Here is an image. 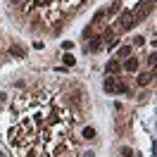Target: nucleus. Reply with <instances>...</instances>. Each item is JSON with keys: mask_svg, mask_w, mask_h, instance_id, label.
<instances>
[{"mask_svg": "<svg viewBox=\"0 0 157 157\" xmlns=\"http://www.w3.org/2000/svg\"><path fill=\"white\" fill-rule=\"evenodd\" d=\"M121 69L124 71H128V74H133V71H138V59L136 57H128L124 64H121Z\"/></svg>", "mask_w": 157, "mask_h": 157, "instance_id": "nucleus-1", "label": "nucleus"}, {"mask_svg": "<svg viewBox=\"0 0 157 157\" xmlns=\"http://www.w3.org/2000/svg\"><path fill=\"white\" fill-rule=\"evenodd\" d=\"M100 48H102V38L95 36V38H90V43L86 45V52H98Z\"/></svg>", "mask_w": 157, "mask_h": 157, "instance_id": "nucleus-2", "label": "nucleus"}, {"mask_svg": "<svg viewBox=\"0 0 157 157\" xmlns=\"http://www.w3.org/2000/svg\"><path fill=\"white\" fill-rule=\"evenodd\" d=\"M133 24H136L133 14H131V12H124V14H121V29H131Z\"/></svg>", "mask_w": 157, "mask_h": 157, "instance_id": "nucleus-3", "label": "nucleus"}, {"mask_svg": "<svg viewBox=\"0 0 157 157\" xmlns=\"http://www.w3.org/2000/svg\"><path fill=\"white\" fill-rule=\"evenodd\" d=\"M105 71H107V74H119V71H121V64H119L117 59H109L107 64H105Z\"/></svg>", "mask_w": 157, "mask_h": 157, "instance_id": "nucleus-4", "label": "nucleus"}, {"mask_svg": "<svg viewBox=\"0 0 157 157\" xmlns=\"http://www.w3.org/2000/svg\"><path fill=\"white\" fill-rule=\"evenodd\" d=\"M95 136H98V131H95L93 126H86L83 131H81V138H83V140H93Z\"/></svg>", "mask_w": 157, "mask_h": 157, "instance_id": "nucleus-5", "label": "nucleus"}, {"mask_svg": "<svg viewBox=\"0 0 157 157\" xmlns=\"http://www.w3.org/2000/svg\"><path fill=\"white\" fill-rule=\"evenodd\" d=\"M114 83H117V78H114V76H107L105 81H102V88L107 90V93H114Z\"/></svg>", "mask_w": 157, "mask_h": 157, "instance_id": "nucleus-6", "label": "nucleus"}, {"mask_svg": "<svg viewBox=\"0 0 157 157\" xmlns=\"http://www.w3.org/2000/svg\"><path fill=\"white\" fill-rule=\"evenodd\" d=\"M152 76H155V71H150V74H140V76H138V86H147V83L152 81Z\"/></svg>", "mask_w": 157, "mask_h": 157, "instance_id": "nucleus-7", "label": "nucleus"}, {"mask_svg": "<svg viewBox=\"0 0 157 157\" xmlns=\"http://www.w3.org/2000/svg\"><path fill=\"white\" fill-rule=\"evenodd\" d=\"M10 55H14V57H24V55H26V50L21 48V45H12V48H10Z\"/></svg>", "mask_w": 157, "mask_h": 157, "instance_id": "nucleus-8", "label": "nucleus"}, {"mask_svg": "<svg viewBox=\"0 0 157 157\" xmlns=\"http://www.w3.org/2000/svg\"><path fill=\"white\" fill-rule=\"evenodd\" d=\"M121 59H126V57H131V45H121L119 48V52H117Z\"/></svg>", "mask_w": 157, "mask_h": 157, "instance_id": "nucleus-9", "label": "nucleus"}, {"mask_svg": "<svg viewBox=\"0 0 157 157\" xmlns=\"http://www.w3.org/2000/svg\"><path fill=\"white\" fill-rule=\"evenodd\" d=\"M105 14H107V10H98V12H95V14H93V21H90V24H100Z\"/></svg>", "mask_w": 157, "mask_h": 157, "instance_id": "nucleus-10", "label": "nucleus"}, {"mask_svg": "<svg viewBox=\"0 0 157 157\" xmlns=\"http://www.w3.org/2000/svg\"><path fill=\"white\" fill-rule=\"evenodd\" d=\"M114 93H128V86L124 81H117V83H114Z\"/></svg>", "mask_w": 157, "mask_h": 157, "instance_id": "nucleus-11", "label": "nucleus"}, {"mask_svg": "<svg viewBox=\"0 0 157 157\" xmlns=\"http://www.w3.org/2000/svg\"><path fill=\"white\" fill-rule=\"evenodd\" d=\"M62 62H64V67H74V64H76V59L71 57L69 52H67V55H64V57H62Z\"/></svg>", "mask_w": 157, "mask_h": 157, "instance_id": "nucleus-12", "label": "nucleus"}, {"mask_svg": "<svg viewBox=\"0 0 157 157\" xmlns=\"http://www.w3.org/2000/svg\"><path fill=\"white\" fill-rule=\"evenodd\" d=\"M62 48H64V50H71V48H74V40H62Z\"/></svg>", "mask_w": 157, "mask_h": 157, "instance_id": "nucleus-13", "label": "nucleus"}, {"mask_svg": "<svg viewBox=\"0 0 157 157\" xmlns=\"http://www.w3.org/2000/svg\"><path fill=\"white\" fill-rule=\"evenodd\" d=\"M131 155H133L131 147H121V157H131Z\"/></svg>", "mask_w": 157, "mask_h": 157, "instance_id": "nucleus-14", "label": "nucleus"}, {"mask_svg": "<svg viewBox=\"0 0 157 157\" xmlns=\"http://www.w3.org/2000/svg\"><path fill=\"white\" fill-rule=\"evenodd\" d=\"M143 43H145V38H143V36H136V38H133V45H143Z\"/></svg>", "mask_w": 157, "mask_h": 157, "instance_id": "nucleus-15", "label": "nucleus"}, {"mask_svg": "<svg viewBox=\"0 0 157 157\" xmlns=\"http://www.w3.org/2000/svg\"><path fill=\"white\" fill-rule=\"evenodd\" d=\"M83 157H95V152H93V150H86V152H83Z\"/></svg>", "mask_w": 157, "mask_h": 157, "instance_id": "nucleus-16", "label": "nucleus"}, {"mask_svg": "<svg viewBox=\"0 0 157 157\" xmlns=\"http://www.w3.org/2000/svg\"><path fill=\"white\" fill-rule=\"evenodd\" d=\"M0 102H7V93H0Z\"/></svg>", "mask_w": 157, "mask_h": 157, "instance_id": "nucleus-17", "label": "nucleus"}, {"mask_svg": "<svg viewBox=\"0 0 157 157\" xmlns=\"http://www.w3.org/2000/svg\"><path fill=\"white\" fill-rule=\"evenodd\" d=\"M12 5H21V0H10Z\"/></svg>", "mask_w": 157, "mask_h": 157, "instance_id": "nucleus-18", "label": "nucleus"}, {"mask_svg": "<svg viewBox=\"0 0 157 157\" xmlns=\"http://www.w3.org/2000/svg\"><path fill=\"white\" fill-rule=\"evenodd\" d=\"M0 157H5V152H2V150H0Z\"/></svg>", "mask_w": 157, "mask_h": 157, "instance_id": "nucleus-19", "label": "nucleus"}]
</instances>
